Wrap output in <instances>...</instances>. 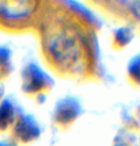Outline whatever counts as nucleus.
<instances>
[{
  "label": "nucleus",
  "mask_w": 140,
  "mask_h": 146,
  "mask_svg": "<svg viewBox=\"0 0 140 146\" xmlns=\"http://www.w3.org/2000/svg\"><path fill=\"white\" fill-rule=\"evenodd\" d=\"M49 46H51L52 53L57 56V59L64 64L75 62L76 54L79 53V44H76L74 33H71L69 30L58 32L51 40Z\"/></svg>",
  "instance_id": "nucleus-1"
},
{
  "label": "nucleus",
  "mask_w": 140,
  "mask_h": 146,
  "mask_svg": "<svg viewBox=\"0 0 140 146\" xmlns=\"http://www.w3.org/2000/svg\"><path fill=\"white\" fill-rule=\"evenodd\" d=\"M35 7V1H0V15L9 19H20L28 16Z\"/></svg>",
  "instance_id": "nucleus-2"
},
{
  "label": "nucleus",
  "mask_w": 140,
  "mask_h": 146,
  "mask_svg": "<svg viewBox=\"0 0 140 146\" xmlns=\"http://www.w3.org/2000/svg\"><path fill=\"white\" fill-rule=\"evenodd\" d=\"M11 117H12L11 106L7 102H5V104H3L1 108H0V125L4 128L11 120Z\"/></svg>",
  "instance_id": "nucleus-3"
}]
</instances>
